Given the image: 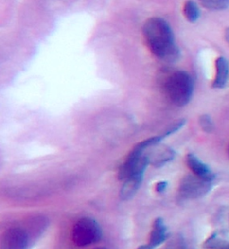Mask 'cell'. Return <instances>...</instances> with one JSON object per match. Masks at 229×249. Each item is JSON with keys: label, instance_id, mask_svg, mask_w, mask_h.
<instances>
[{"label": "cell", "instance_id": "2", "mask_svg": "<svg viewBox=\"0 0 229 249\" xmlns=\"http://www.w3.org/2000/svg\"><path fill=\"white\" fill-rule=\"evenodd\" d=\"M194 84L190 74L183 70L174 72L165 83V90L171 102L183 107L188 104L193 97Z\"/></svg>", "mask_w": 229, "mask_h": 249}, {"label": "cell", "instance_id": "18", "mask_svg": "<svg viewBox=\"0 0 229 249\" xmlns=\"http://www.w3.org/2000/svg\"><path fill=\"white\" fill-rule=\"evenodd\" d=\"M105 249V248H98V249Z\"/></svg>", "mask_w": 229, "mask_h": 249}, {"label": "cell", "instance_id": "10", "mask_svg": "<svg viewBox=\"0 0 229 249\" xmlns=\"http://www.w3.org/2000/svg\"><path fill=\"white\" fill-rule=\"evenodd\" d=\"M186 162L194 174L203 178H207L210 180L214 179L212 171L204 162H202L200 159L193 153H189L186 156Z\"/></svg>", "mask_w": 229, "mask_h": 249}, {"label": "cell", "instance_id": "3", "mask_svg": "<svg viewBox=\"0 0 229 249\" xmlns=\"http://www.w3.org/2000/svg\"><path fill=\"white\" fill-rule=\"evenodd\" d=\"M102 237L99 223L91 218L80 219L73 228L72 239L77 247H87L97 243Z\"/></svg>", "mask_w": 229, "mask_h": 249}, {"label": "cell", "instance_id": "9", "mask_svg": "<svg viewBox=\"0 0 229 249\" xmlns=\"http://www.w3.org/2000/svg\"><path fill=\"white\" fill-rule=\"evenodd\" d=\"M144 174H135L129 177L123 182V186L120 189V198L123 201L130 200L134 197V195L140 188L141 184L143 180Z\"/></svg>", "mask_w": 229, "mask_h": 249}, {"label": "cell", "instance_id": "14", "mask_svg": "<svg viewBox=\"0 0 229 249\" xmlns=\"http://www.w3.org/2000/svg\"><path fill=\"white\" fill-rule=\"evenodd\" d=\"M165 249H186L185 239L182 236L174 237L165 247Z\"/></svg>", "mask_w": 229, "mask_h": 249}, {"label": "cell", "instance_id": "17", "mask_svg": "<svg viewBox=\"0 0 229 249\" xmlns=\"http://www.w3.org/2000/svg\"><path fill=\"white\" fill-rule=\"evenodd\" d=\"M225 39H226V41L229 43V27L225 31Z\"/></svg>", "mask_w": 229, "mask_h": 249}, {"label": "cell", "instance_id": "16", "mask_svg": "<svg viewBox=\"0 0 229 249\" xmlns=\"http://www.w3.org/2000/svg\"><path fill=\"white\" fill-rule=\"evenodd\" d=\"M168 187V182L167 181H160L157 183L156 185V191L159 193H162L167 189Z\"/></svg>", "mask_w": 229, "mask_h": 249}, {"label": "cell", "instance_id": "15", "mask_svg": "<svg viewBox=\"0 0 229 249\" xmlns=\"http://www.w3.org/2000/svg\"><path fill=\"white\" fill-rule=\"evenodd\" d=\"M186 123V120L185 119H180L177 122H176L175 124H172L171 126H169L168 128V130L166 131L163 135L168 137V136L173 135L175 133H176L177 131L180 130Z\"/></svg>", "mask_w": 229, "mask_h": 249}, {"label": "cell", "instance_id": "1", "mask_svg": "<svg viewBox=\"0 0 229 249\" xmlns=\"http://www.w3.org/2000/svg\"><path fill=\"white\" fill-rule=\"evenodd\" d=\"M143 35L147 45L157 57L174 62L180 57L170 24L161 17H151L143 25Z\"/></svg>", "mask_w": 229, "mask_h": 249}, {"label": "cell", "instance_id": "5", "mask_svg": "<svg viewBox=\"0 0 229 249\" xmlns=\"http://www.w3.org/2000/svg\"><path fill=\"white\" fill-rule=\"evenodd\" d=\"M28 234L20 228H10L0 238V249H27Z\"/></svg>", "mask_w": 229, "mask_h": 249}, {"label": "cell", "instance_id": "19", "mask_svg": "<svg viewBox=\"0 0 229 249\" xmlns=\"http://www.w3.org/2000/svg\"></svg>", "mask_w": 229, "mask_h": 249}, {"label": "cell", "instance_id": "8", "mask_svg": "<svg viewBox=\"0 0 229 249\" xmlns=\"http://www.w3.org/2000/svg\"><path fill=\"white\" fill-rule=\"evenodd\" d=\"M229 79V60L224 57H219L216 60V75L215 79L213 81V88L223 89L228 85Z\"/></svg>", "mask_w": 229, "mask_h": 249}, {"label": "cell", "instance_id": "6", "mask_svg": "<svg viewBox=\"0 0 229 249\" xmlns=\"http://www.w3.org/2000/svg\"><path fill=\"white\" fill-rule=\"evenodd\" d=\"M144 153L149 159L150 163L155 167H161L171 161L176 156L173 149L164 145L160 146L159 143L148 148Z\"/></svg>", "mask_w": 229, "mask_h": 249}, {"label": "cell", "instance_id": "4", "mask_svg": "<svg viewBox=\"0 0 229 249\" xmlns=\"http://www.w3.org/2000/svg\"><path fill=\"white\" fill-rule=\"evenodd\" d=\"M212 187V180L194 175L185 176L179 186V194L185 199H197L204 196Z\"/></svg>", "mask_w": 229, "mask_h": 249}, {"label": "cell", "instance_id": "11", "mask_svg": "<svg viewBox=\"0 0 229 249\" xmlns=\"http://www.w3.org/2000/svg\"><path fill=\"white\" fill-rule=\"evenodd\" d=\"M184 15L190 23H195L201 17V11L195 2L187 1L184 6Z\"/></svg>", "mask_w": 229, "mask_h": 249}, {"label": "cell", "instance_id": "7", "mask_svg": "<svg viewBox=\"0 0 229 249\" xmlns=\"http://www.w3.org/2000/svg\"><path fill=\"white\" fill-rule=\"evenodd\" d=\"M168 238V228L162 219L158 218L154 221L148 243L140 246L137 249H155Z\"/></svg>", "mask_w": 229, "mask_h": 249}, {"label": "cell", "instance_id": "12", "mask_svg": "<svg viewBox=\"0 0 229 249\" xmlns=\"http://www.w3.org/2000/svg\"><path fill=\"white\" fill-rule=\"evenodd\" d=\"M201 3L205 8L213 11L224 10L229 6V0H203Z\"/></svg>", "mask_w": 229, "mask_h": 249}, {"label": "cell", "instance_id": "13", "mask_svg": "<svg viewBox=\"0 0 229 249\" xmlns=\"http://www.w3.org/2000/svg\"><path fill=\"white\" fill-rule=\"evenodd\" d=\"M199 124H200L201 129L208 134L212 133L215 129V124H214L212 119L208 114H203L199 118Z\"/></svg>", "mask_w": 229, "mask_h": 249}]
</instances>
